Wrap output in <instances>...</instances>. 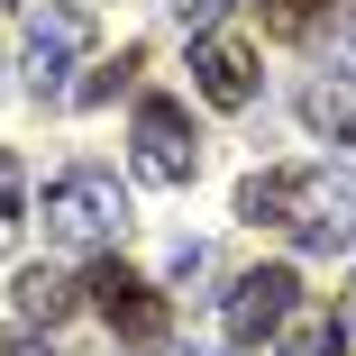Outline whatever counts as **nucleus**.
Listing matches in <instances>:
<instances>
[{
	"mask_svg": "<svg viewBox=\"0 0 356 356\" xmlns=\"http://www.w3.org/2000/svg\"><path fill=\"white\" fill-rule=\"evenodd\" d=\"M238 220L283 229L302 256H338L356 238V174L347 165H293V174H247L238 183Z\"/></svg>",
	"mask_w": 356,
	"mask_h": 356,
	"instance_id": "nucleus-1",
	"label": "nucleus"
},
{
	"mask_svg": "<svg viewBox=\"0 0 356 356\" xmlns=\"http://www.w3.org/2000/svg\"><path fill=\"white\" fill-rule=\"evenodd\" d=\"M128 192H119V174H101V165H74V174H55L46 183V238L55 247H83V256H110L119 238H128Z\"/></svg>",
	"mask_w": 356,
	"mask_h": 356,
	"instance_id": "nucleus-2",
	"label": "nucleus"
},
{
	"mask_svg": "<svg viewBox=\"0 0 356 356\" xmlns=\"http://www.w3.org/2000/svg\"><path fill=\"white\" fill-rule=\"evenodd\" d=\"M83 46H92V10H83V0H37V10L19 19V74L37 92H55L64 74H74Z\"/></svg>",
	"mask_w": 356,
	"mask_h": 356,
	"instance_id": "nucleus-3",
	"label": "nucleus"
},
{
	"mask_svg": "<svg viewBox=\"0 0 356 356\" xmlns=\"http://www.w3.org/2000/svg\"><path fill=\"white\" fill-rule=\"evenodd\" d=\"M83 302H92V311H101L128 347H156V338H165V320H174V311H165V283L128 274L119 256H101V265L83 274Z\"/></svg>",
	"mask_w": 356,
	"mask_h": 356,
	"instance_id": "nucleus-4",
	"label": "nucleus"
},
{
	"mask_svg": "<svg viewBox=\"0 0 356 356\" xmlns=\"http://www.w3.org/2000/svg\"><path fill=\"white\" fill-rule=\"evenodd\" d=\"M293 302H302V274H293V265H256V274H238V283H229V311H220L229 347H265L283 320H293Z\"/></svg>",
	"mask_w": 356,
	"mask_h": 356,
	"instance_id": "nucleus-5",
	"label": "nucleus"
},
{
	"mask_svg": "<svg viewBox=\"0 0 356 356\" xmlns=\"http://www.w3.org/2000/svg\"><path fill=\"white\" fill-rule=\"evenodd\" d=\"M137 174L147 183H192L201 174V128L183 101H137Z\"/></svg>",
	"mask_w": 356,
	"mask_h": 356,
	"instance_id": "nucleus-6",
	"label": "nucleus"
},
{
	"mask_svg": "<svg viewBox=\"0 0 356 356\" xmlns=\"http://www.w3.org/2000/svg\"><path fill=\"white\" fill-rule=\"evenodd\" d=\"M192 83L210 110H247L256 101V55L238 37H192Z\"/></svg>",
	"mask_w": 356,
	"mask_h": 356,
	"instance_id": "nucleus-7",
	"label": "nucleus"
},
{
	"mask_svg": "<svg viewBox=\"0 0 356 356\" xmlns=\"http://www.w3.org/2000/svg\"><path fill=\"white\" fill-rule=\"evenodd\" d=\"M302 128L329 137V147H356V83L347 74H311L302 83Z\"/></svg>",
	"mask_w": 356,
	"mask_h": 356,
	"instance_id": "nucleus-8",
	"label": "nucleus"
},
{
	"mask_svg": "<svg viewBox=\"0 0 356 356\" xmlns=\"http://www.w3.org/2000/svg\"><path fill=\"white\" fill-rule=\"evenodd\" d=\"M74 302H83V283H64L55 265H28V274H19V320H28V329H55Z\"/></svg>",
	"mask_w": 356,
	"mask_h": 356,
	"instance_id": "nucleus-9",
	"label": "nucleus"
},
{
	"mask_svg": "<svg viewBox=\"0 0 356 356\" xmlns=\"http://www.w3.org/2000/svg\"><path fill=\"white\" fill-rule=\"evenodd\" d=\"M19 220H28V165L0 147V256L19 247Z\"/></svg>",
	"mask_w": 356,
	"mask_h": 356,
	"instance_id": "nucleus-10",
	"label": "nucleus"
},
{
	"mask_svg": "<svg viewBox=\"0 0 356 356\" xmlns=\"http://www.w3.org/2000/svg\"><path fill=\"white\" fill-rule=\"evenodd\" d=\"M137 64H147V55H137V46H119V55H110V64H92V74H83V83H74V101H83V110H101V101H119V83H128V74H137Z\"/></svg>",
	"mask_w": 356,
	"mask_h": 356,
	"instance_id": "nucleus-11",
	"label": "nucleus"
},
{
	"mask_svg": "<svg viewBox=\"0 0 356 356\" xmlns=\"http://www.w3.org/2000/svg\"><path fill=\"white\" fill-rule=\"evenodd\" d=\"M283 356H347V329L338 320H302L293 338H283Z\"/></svg>",
	"mask_w": 356,
	"mask_h": 356,
	"instance_id": "nucleus-12",
	"label": "nucleus"
},
{
	"mask_svg": "<svg viewBox=\"0 0 356 356\" xmlns=\"http://www.w3.org/2000/svg\"><path fill=\"white\" fill-rule=\"evenodd\" d=\"M329 10V0H265V19H274V37H302L311 19Z\"/></svg>",
	"mask_w": 356,
	"mask_h": 356,
	"instance_id": "nucleus-13",
	"label": "nucleus"
},
{
	"mask_svg": "<svg viewBox=\"0 0 356 356\" xmlns=\"http://www.w3.org/2000/svg\"><path fill=\"white\" fill-rule=\"evenodd\" d=\"M174 10H183V19H192V28L210 37V19H220V10H238V0H174Z\"/></svg>",
	"mask_w": 356,
	"mask_h": 356,
	"instance_id": "nucleus-14",
	"label": "nucleus"
},
{
	"mask_svg": "<svg viewBox=\"0 0 356 356\" xmlns=\"http://www.w3.org/2000/svg\"><path fill=\"white\" fill-rule=\"evenodd\" d=\"M347 329H356V283H347Z\"/></svg>",
	"mask_w": 356,
	"mask_h": 356,
	"instance_id": "nucleus-15",
	"label": "nucleus"
}]
</instances>
